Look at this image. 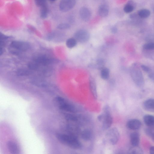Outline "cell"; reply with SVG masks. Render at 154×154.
Masks as SVG:
<instances>
[{"instance_id":"f546056e","label":"cell","mask_w":154,"mask_h":154,"mask_svg":"<svg viewBox=\"0 0 154 154\" xmlns=\"http://www.w3.org/2000/svg\"><path fill=\"white\" fill-rule=\"evenodd\" d=\"M70 27V25L68 23H63L58 25L57 28L60 30H64L69 29Z\"/></svg>"},{"instance_id":"f35d334b","label":"cell","mask_w":154,"mask_h":154,"mask_svg":"<svg viewBox=\"0 0 154 154\" xmlns=\"http://www.w3.org/2000/svg\"><path fill=\"white\" fill-rule=\"evenodd\" d=\"M50 1H51V2H54V1H56V0H50Z\"/></svg>"},{"instance_id":"ba28073f","label":"cell","mask_w":154,"mask_h":154,"mask_svg":"<svg viewBox=\"0 0 154 154\" xmlns=\"http://www.w3.org/2000/svg\"><path fill=\"white\" fill-rule=\"evenodd\" d=\"M76 3V0H61L59 8L61 11L65 12L72 9Z\"/></svg>"},{"instance_id":"3957f363","label":"cell","mask_w":154,"mask_h":154,"mask_svg":"<svg viewBox=\"0 0 154 154\" xmlns=\"http://www.w3.org/2000/svg\"><path fill=\"white\" fill-rule=\"evenodd\" d=\"M132 78L136 85L139 88L143 87L144 85V79L143 73L138 65L135 63L131 68Z\"/></svg>"},{"instance_id":"7402d4cb","label":"cell","mask_w":154,"mask_h":154,"mask_svg":"<svg viewBox=\"0 0 154 154\" xmlns=\"http://www.w3.org/2000/svg\"><path fill=\"white\" fill-rule=\"evenodd\" d=\"M81 137L84 140H90L92 138V133L90 130H85L83 131L81 134Z\"/></svg>"},{"instance_id":"4fadbf2b","label":"cell","mask_w":154,"mask_h":154,"mask_svg":"<svg viewBox=\"0 0 154 154\" xmlns=\"http://www.w3.org/2000/svg\"><path fill=\"white\" fill-rule=\"evenodd\" d=\"M136 7V3L133 0H129L125 5L123 10L126 13H131Z\"/></svg>"},{"instance_id":"ab89813d","label":"cell","mask_w":154,"mask_h":154,"mask_svg":"<svg viewBox=\"0 0 154 154\" xmlns=\"http://www.w3.org/2000/svg\"></svg>"},{"instance_id":"4dcf8cb0","label":"cell","mask_w":154,"mask_h":154,"mask_svg":"<svg viewBox=\"0 0 154 154\" xmlns=\"http://www.w3.org/2000/svg\"><path fill=\"white\" fill-rule=\"evenodd\" d=\"M35 4L39 7L46 4V0H35Z\"/></svg>"},{"instance_id":"836d02e7","label":"cell","mask_w":154,"mask_h":154,"mask_svg":"<svg viewBox=\"0 0 154 154\" xmlns=\"http://www.w3.org/2000/svg\"><path fill=\"white\" fill-rule=\"evenodd\" d=\"M0 37H1L0 38H1V40H5L9 38V37L8 36H7L6 35H3L1 33V34H0Z\"/></svg>"},{"instance_id":"d6a6232c","label":"cell","mask_w":154,"mask_h":154,"mask_svg":"<svg viewBox=\"0 0 154 154\" xmlns=\"http://www.w3.org/2000/svg\"><path fill=\"white\" fill-rule=\"evenodd\" d=\"M138 17H139L138 14H136V13H133L132 14H131V15H130L129 16V18L130 19H136Z\"/></svg>"},{"instance_id":"cb8c5ba5","label":"cell","mask_w":154,"mask_h":154,"mask_svg":"<svg viewBox=\"0 0 154 154\" xmlns=\"http://www.w3.org/2000/svg\"><path fill=\"white\" fill-rule=\"evenodd\" d=\"M110 75V71L106 68H103L101 70V76L102 79L104 80L109 79Z\"/></svg>"},{"instance_id":"2e32d148","label":"cell","mask_w":154,"mask_h":154,"mask_svg":"<svg viewBox=\"0 0 154 154\" xmlns=\"http://www.w3.org/2000/svg\"><path fill=\"white\" fill-rule=\"evenodd\" d=\"M130 140L133 146H138L140 142L139 134L137 132H134L130 135Z\"/></svg>"},{"instance_id":"8fae6325","label":"cell","mask_w":154,"mask_h":154,"mask_svg":"<svg viewBox=\"0 0 154 154\" xmlns=\"http://www.w3.org/2000/svg\"><path fill=\"white\" fill-rule=\"evenodd\" d=\"M7 148L11 154H19L20 149L18 145L13 141H9L7 144Z\"/></svg>"},{"instance_id":"7a4b0ae2","label":"cell","mask_w":154,"mask_h":154,"mask_svg":"<svg viewBox=\"0 0 154 154\" xmlns=\"http://www.w3.org/2000/svg\"><path fill=\"white\" fill-rule=\"evenodd\" d=\"M99 121L102 123V128L104 129H108L110 128L113 123L111 109L108 105H106L103 109V113L98 117Z\"/></svg>"},{"instance_id":"ac0fdd59","label":"cell","mask_w":154,"mask_h":154,"mask_svg":"<svg viewBox=\"0 0 154 154\" xmlns=\"http://www.w3.org/2000/svg\"><path fill=\"white\" fill-rule=\"evenodd\" d=\"M32 73L31 70L26 68L19 69L17 70L16 73V75L19 76H28L31 75Z\"/></svg>"},{"instance_id":"277c9868","label":"cell","mask_w":154,"mask_h":154,"mask_svg":"<svg viewBox=\"0 0 154 154\" xmlns=\"http://www.w3.org/2000/svg\"><path fill=\"white\" fill-rule=\"evenodd\" d=\"M55 100L58 104L59 108L61 110L70 113H75L76 112L75 106L72 104L67 102L64 98L57 97L55 98Z\"/></svg>"},{"instance_id":"6da1fadb","label":"cell","mask_w":154,"mask_h":154,"mask_svg":"<svg viewBox=\"0 0 154 154\" xmlns=\"http://www.w3.org/2000/svg\"><path fill=\"white\" fill-rule=\"evenodd\" d=\"M56 137L61 143L72 149H79L82 147L80 142L74 136L58 133L56 135Z\"/></svg>"},{"instance_id":"30bf717a","label":"cell","mask_w":154,"mask_h":154,"mask_svg":"<svg viewBox=\"0 0 154 154\" xmlns=\"http://www.w3.org/2000/svg\"><path fill=\"white\" fill-rule=\"evenodd\" d=\"M79 13L81 19L85 22L89 21L92 16L91 11L86 7L81 8L80 9Z\"/></svg>"},{"instance_id":"5b68a950","label":"cell","mask_w":154,"mask_h":154,"mask_svg":"<svg viewBox=\"0 0 154 154\" xmlns=\"http://www.w3.org/2000/svg\"><path fill=\"white\" fill-rule=\"evenodd\" d=\"M106 136L110 143L113 145H114L119 141L120 134L118 129L115 127H114L109 130L106 133Z\"/></svg>"},{"instance_id":"d4e9b609","label":"cell","mask_w":154,"mask_h":154,"mask_svg":"<svg viewBox=\"0 0 154 154\" xmlns=\"http://www.w3.org/2000/svg\"><path fill=\"white\" fill-rule=\"evenodd\" d=\"M77 42L75 38H70L67 40L66 45L68 48H72L76 45Z\"/></svg>"},{"instance_id":"d590c367","label":"cell","mask_w":154,"mask_h":154,"mask_svg":"<svg viewBox=\"0 0 154 154\" xmlns=\"http://www.w3.org/2000/svg\"><path fill=\"white\" fill-rule=\"evenodd\" d=\"M149 78L153 81H154V72H151L149 74Z\"/></svg>"},{"instance_id":"484cf974","label":"cell","mask_w":154,"mask_h":154,"mask_svg":"<svg viewBox=\"0 0 154 154\" xmlns=\"http://www.w3.org/2000/svg\"><path fill=\"white\" fill-rule=\"evenodd\" d=\"M90 87L91 92L94 99L97 98V93L96 86L93 81L90 82Z\"/></svg>"},{"instance_id":"8d00e7d4","label":"cell","mask_w":154,"mask_h":154,"mask_svg":"<svg viewBox=\"0 0 154 154\" xmlns=\"http://www.w3.org/2000/svg\"><path fill=\"white\" fill-rule=\"evenodd\" d=\"M150 153L154 154V146L151 147L150 149Z\"/></svg>"},{"instance_id":"9c48e42d","label":"cell","mask_w":154,"mask_h":154,"mask_svg":"<svg viewBox=\"0 0 154 154\" xmlns=\"http://www.w3.org/2000/svg\"><path fill=\"white\" fill-rule=\"evenodd\" d=\"M33 61L40 65L44 66L49 65L53 62L52 58L44 55H39L35 57Z\"/></svg>"},{"instance_id":"44dd1931","label":"cell","mask_w":154,"mask_h":154,"mask_svg":"<svg viewBox=\"0 0 154 154\" xmlns=\"http://www.w3.org/2000/svg\"><path fill=\"white\" fill-rule=\"evenodd\" d=\"M40 16L42 19H45L48 16L49 10L46 4L40 7Z\"/></svg>"},{"instance_id":"5bb4252c","label":"cell","mask_w":154,"mask_h":154,"mask_svg":"<svg viewBox=\"0 0 154 154\" xmlns=\"http://www.w3.org/2000/svg\"><path fill=\"white\" fill-rule=\"evenodd\" d=\"M143 106L146 110L154 113V99L147 100L144 102Z\"/></svg>"},{"instance_id":"d6986e66","label":"cell","mask_w":154,"mask_h":154,"mask_svg":"<svg viewBox=\"0 0 154 154\" xmlns=\"http://www.w3.org/2000/svg\"><path fill=\"white\" fill-rule=\"evenodd\" d=\"M150 11L149 9H143L138 11L137 14L139 18L141 19H145L150 16Z\"/></svg>"},{"instance_id":"9a60e30c","label":"cell","mask_w":154,"mask_h":154,"mask_svg":"<svg viewBox=\"0 0 154 154\" xmlns=\"http://www.w3.org/2000/svg\"><path fill=\"white\" fill-rule=\"evenodd\" d=\"M98 13L99 15L102 17L107 16L109 13V7L106 4L101 5L99 9Z\"/></svg>"},{"instance_id":"603a6c76","label":"cell","mask_w":154,"mask_h":154,"mask_svg":"<svg viewBox=\"0 0 154 154\" xmlns=\"http://www.w3.org/2000/svg\"><path fill=\"white\" fill-rule=\"evenodd\" d=\"M128 153L132 154H143L144 153L143 150L138 146H133V147L129 149Z\"/></svg>"},{"instance_id":"e575fe53","label":"cell","mask_w":154,"mask_h":154,"mask_svg":"<svg viewBox=\"0 0 154 154\" xmlns=\"http://www.w3.org/2000/svg\"><path fill=\"white\" fill-rule=\"evenodd\" d=\"M111 31L112 33H116L117 31V29L116 27H113L111 29Z\"/></svg>"},{"instance_id":"7c38bea8","label":"cell","mask_w":154,"mask_h":154,"mask_svg":"<svg viewBox=\"0 0 154 154\" xmlns=\"http://www.w3.org/2000/svg\"><path fill=\"white\" fill-rule=\"evenodd\" d=\"M141 122L137 119H132L128 121L126 124L127 127L131 130H136L139 129L141 127Z\"/></svg>"},{"instance_id":"f1b7e54d","label":"cell","mask_w":154,"mask_h":154,"mask_svg":"<svg viewBox=\"0 0 154 154\" xmlns=\"http://www.w3.org/2000/svg\"><path fill=\"white\" fill-rule=\"evenodd\" d=\"M65 117L66 120L69 121H76L78 120L76 116L72 114H67L65 115Z\"/></svg>"},{"instance_id":"4316f807","label":"cell","mask_w":154,"mask_h":154,"mask_svg":"<svg viewBox=\"0 0 154 154\" xmlns=\"http://www.w3.org/2000/svg\"><path fill=\"white\" fill-rule=\"evenodd\" d=\"M40 65L39 64L33 61L29 62L28 65V69L31 70H35L39 69Z\"/></svg>"},{"instance_id":"74e56055","label":"cell","mask_w":154,"mask_h":154,"mask_svg":"<svg viewBox=\"0 0 154 154\" xmlns=\"http://www.w3.org/2000/svg\"><path fill=\"white\" fill-rule=\"evenodd\" d=\"M152 139H153V141H154V134L153 135V136L152 137Z\"/></svg>"},{"instance_id":"8992f818","label":"cell","mask_w":154,"mask_h":154,"mask_svg":"<svg viewBox=\"0 0 154 154\" xmlns=\"http://www.w3.org/2000/svg\"><path fill=\"white\" fill-rule=\"evenodd\" d=\"M10 46L20 52H26L31 48V45L29 43L19 41H13L11 43Z\"/></svg>"},{"instance_id":"83f0119b","label":"cell","mask_w":154,"mask_h":154,"mask_svg":"<svg viewBox=\"0 0 154 154\" xmlns=\"http://www.w3.org/2000/svg\"><path fill=\"white\" fill-rule=\"evenodd\" d=\"M144 50H154V43H149L144 44L143 46Z\"/></svg>"},{"instance_id":"52a82bcc","label":"cell","mask_w":154,"mask_h":154,"mask_svg":"<svg viewBox=\"0 0 154 154\" xmlns=\"http://www.w3.org/2000/svg\"><path fill=\"white\" fill-rule=\"evenodd\" d=\"M75 39L80 43L87 42L90 38L88 32L85 30H80L77 31L75 34Z\"/></svg>"},{"instance_id":"e0dca14e","label":"cell","mask_w":154,"mask_h":154,"mask_svg":"<svg viewBox=\"0 0 154 154\" xmlns=\"http://www.w3.org/2000/svg\"><path fill=\"white\" fill-rule=\"evenodd\" d=\"M143 120L145 124L149 127H152L154 126V116L149 114L144 116Z\"/></svg>"},{"instance_id":"ffe728a7","label":"cell","mask_w":154,"mask_h":154,"mask_svg":"<svg viewBox=\"0 0 154 154\" xmlns=\"http://www.w3.org/2000/svg\"><path fill=\"white\" fill-rule=\"evenodd\" d=\"M31 84L39 87H45L47 86V83L44 80L38 78H35L31 81Z\"/></svg>"},{"instance_id":"1f68e13d","label":"cell","mask_w":154,"mask_h":154,"mask_svg":"<svg viewBox=\"0 0 154 154\" xmlns=\"http://www.w3.org/2000/svg\"><path fill=\"white\" fill-rule=\"evenodd\" d=\"M141 67L145 72L149 73L151 72V69L148 66L144 65H142Z\"/></svg>"}]
</instances>
